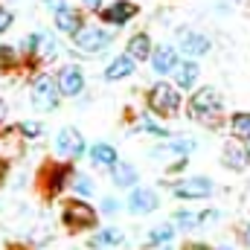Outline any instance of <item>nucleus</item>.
Wrapping results in <instances>:
<instances>
[{"mask_svg": "<svg viewBox=\"0 0 250 250\" xmlns=\"http://www.w3.org/2000/svg\"><path fill=\"white\" fill-rule=\"evenodd\" d=\"M29 102H32V108L35 111H41V114H50V111H56L59 105H62V90H59V82H56V73H38L35 79H32V87H29Z\"/></svg>", "mask_w": 250, "mask_h": 250, "instance_id": "obj_4", "label": "nucleus"}, {"mask_svg": "<svg viewBox=\"0 0 250 250\" xmlns=\"http://www.w3.org/2000/svg\"><path fill=\"white\" fill-rule=\"evenodd\" d=\"M137 131H146V134H154V137H169V128L160 125L157 120H151V117H140Z\"/></svg>", "mask_w": 250, "mask_h": 250, "instance_id": "obj_29", "label": "nucleus"}, {"mask_svg": "<svg viewBox=\"0 0 250 250\" xmlns=\"http://www.w3.org/2000/svg\"><path fill=\"white\" fill-rule=\"evenodd\" d=\"M175 227H181V230H195L198 224H201V212H195V209H175Z\"/></svg>", "mask_w": 250, "mask_h": 250, "instance_id": "obj_27", "label": "nucleus"}, {"mask_svg": "<svg viewBox=\"0 0 250 250\" xmlns=\"http://www.w3.org/2000/svg\"><path fill=\"white\" fill-rule=\"evenodd\" d=\"M41 6H44L50 15H53V12H59L62 6H67V0H41Z\"/></svg>", "mask_w": 250, "mask_h": 250, "instance_id": "obj_35", "label": "nucleus"}, {"mask_svg": "<svg viewBox=\"0 0 250 250\" xmlns=\"http://www.w3.org/2000/svg\"><path fill=\"white\" fill-rule=\"evenodd\" d=\"M172 239H175V227H172V224H160V227L148 230L146 245H148V248H157V245H169Z\"/></svg>", "mask_w": 250, "mask_h": 250, "instance_id": "obj_26", "label": "nucleus"}, {"mask_svg": "<svg viewBox=\"0 0 250 250\" xmlns=\"http://www.w3.org/2000/svg\"><path fill=\"white\" fill-rule=\"evenodd\" d=\"M146 105H148V111H151L154 117H175V114L181 111V105H184L181 87H178L175 82L157 79V82L148 87V93H146Z\"/></svg>", "mask_w": 250, "mask_h": 250, "instance_id": "obj_2", "label": "nucleus"}, {"mask_svg": "<svg viewBox=\"0 0 250 250\" xmlns=\"http://www.w3.org/2000/svg\"><path fill=\"white\" fill-rule=\"evenodd\" d=\"M221 250H230V248H221Z\"/></svg>", "mask_w": 250, "mask_h": 250, "instance_id": "obj_40", "label": "nucleus"}, {"mask_svg": "<svg viewBox=\"0 0 250 250\" xmlns=\"http://www.w3.org/2000/svg\"><path fill=\"white\" fill-rule=\"evenodd\" d=\"M114 35H117V29H111L105 23H84L70 41L79 56H102L114 44Z\"/></svg>", "mask_w": 250, "mask_h": 250, "instance_id": "obj_1", "label": "nucleus"}, {"mask_svg": "<svg viewBox=\"0 0 250 250\" xmlns=\"http://www.w3.org/2000/svg\"><path fill=\"white\" fill-rule=\"evenodd\" d=\"M12 26H15V12H12L9 6L0 3V35H6Z\"/></svg>", "mask_w": 250, "mask_h": 250, "instance_id": "obj_33", "label": "nucleus"}, {"mask_svg": "<svg viewBox=\"0 0 250 250\" xmlns=\"http://www.w3.org/2000/svg\"><path fill=\"white\" fill-rule=\"evenodd\" d=\"M3 120H6V102L0 99V125H3Z\"/></svg>", "mask_w": 250, "mask_h": 250, "instance_id": "obj_37", "label": "nucleus"}, {"mask_svg": "<svg viewBox=\"0 0 250 250\" xmlns=\"http://www.w3.org/2000/svg\"><path fill=\"white\" fill-rule=\"evenodd\" d=\"M195 140L192 137H175L172 143H166V146H154L148 154L151 157H163V154H178V157H187V154H192L195 151Z\"/></svg>", "mask_w": 250, "mask_h": 250, "instance_id": "obj_20", "label": "nucleus"}, {"mask_svg": "<svg viewBox=\"0 0 250 250\" xmlns=\"http://www.w3.org/2000/svg\"><path fill=\"white\" fill-rule=\"evenodd\" d=\"M70 189L76 192V198H93V192H96V184H93L87 175H82V172H73Z\"/></svg>", "mask_w": 250, "mask_h": 250, "instance_id": "obj_25", "label": "nucleus"}, {"mask_svg": "<svg viewBox=\"0 0 250 250\" xmlns=\"http://www.w3.org/2000/svg\"><path fill=\"white\" fill-rule=\"evenodd\" d=\"M125 207H128L131 215H148L160 207V195L148 187H134L125 198Z\"/></svg>", "mask_w": 250, "mask_h": 250, "instance_id": "obj_13", "label": "nucleus"}, {"mask_svg": "<svg viewBox=\"0 0 250 250\" xmlns=\"http://www.w3.org/2000/svg\"><path fill=\"white\" fill-rule=\"evenodd\" d=\"M187 250H209V248H204V245H189Z\"/></svg>", "mask_w": 250, "mask_h": 250, "instance_id": "obj_39", "label": "nucleus"}, {"mask_svg": "<svg viewBox=\"0 0 250 250\" xmlns=\"http://www.w3.org/2000/svg\"><path fill=\"white\" fill-rule=\"evenodd\" d=\"M151 50H154V41H151L148 32H134V35L128 38V44H125V53H128L137 64L148 62V59H151Z\"/></svg>", "mask_w": 250, "mask_h": 250, "instance_id": "obj_18", "label": "nucleus"}, {"mask_svg": "<svg viewBox=\"0 0 250 250\" xmlns=\"http://www.w3.org/2000/svg\"><path fill=\"white\" fill-rule=\"evenodd\" d=\"M18 134L26 137V140H38L44 134V125L38 123V120H23V123H18Z\"/></svg>", "mask_w": 250, "mask_h": 250, "instance_id": "obj_30", "label": "nucleus"}, {"mask_svg": "<svg viewBox=\"0 0 250 250\" xmlns=\"http://www.w3.org/2000/svg\"><path fill=\"white\" fill-rule=\"evenodd\" d=\"M62 44H59V32L56 29H38V41H35V56L29 62L35 64H50L59 59Z\"/></svg>", "mask_w": 250, "mask_h": 250, "instance_id": "obj_14", "label": "nucleus"}, {"mask_svg": "<svg viewBox=\"0 0 250 250\" xmlns=\"http://www.w3.org/2000/svg\"><path fill=\"white\" fill-rule=\"evenodd\" d=\"M53 148H56V154L62 157L64 163H73V160H79V157L87 151L84 137H82L79 128H73V125L59 128V134H56V140H53Z\"/></svg>", "mask_w": 250, "mask_h": 250, "instance_id": "obj_6", "label": "nucleus"}, {"mask_svg": "<svg viewBox=\"0 0 250 250\" xmlns=\"http://www.w3.org/2000/svg\"><path fill=\"white\" fill-rule=\"evenodd\" d=\"M79 6H82L84 12H90V15H99L102 6H105V0H79Z\"/></svg>", "mask_w": 250, "mask_h": 250, "instance_id": "obj_34", "label": "nucleus"}, {"mask_svg": "<svg viewBox=\"0 0 250 250\" xmlns=\"http://www.w3.org/2000/svg\"><path fill=\"white\" fill-rule=\"evenodd\" d=\"M178 50H181V56L184 59H204L209 50H212V41L204 35V32H198V29H178Z\"/></svg>", "mask_w": 250, "mask_h": 250, "instance_id": "obj_9", "label": "nucleus"}, {"mask_svg": "<svg viewBox=\"0 0 250 250\" xmlns=\"http://www.w3.org/2000/svg\"><path fill=\"white\" fill-rule=\"evenodd\" d=\"M120 209H123V201H120V198H114V195L102 198V207H99V212H102V215H117Z\"/></svg>", "mask_w": 250, "mask_h": 250, "instance_id": "obj_32", "label": "nucleus"}, {"mask_svg": "<svg viewBox=\"0 0 250 250\" xmlns=\"http://www.w3.org/2000/svg\"><path fill=\"white\" fill-rule=\"evenodd\" d=\"M96 209L84 201V198H73V201H67L64 204V224L70 227V230H87V227H93L96 224Z\"/></svg>", "mask_w": 250, "mask_h": 250, "instance_id": "obj_7", "label": "nucleus"}, {"mask_svg": "<svg viewBox=\"0 0 250 250\" xmlns=\"http://www.w3.org/2000/svg\"><path fill=\"white\" fill-rule=\"evenodd\" d=\"M35 41H38V29H35V32H26V35L18 41V53H21V59H32V56H35Z\"/></svg>", "mask_w": 250, "mask_h": 250, "instance_id": "obj_31", "label": "nucleus"}, {"mask_svg": "<svg viewBox=\"0 0 250 250\" xmlns=\"http://www.w3.org/2000/svg\"><path fill=\"white\" fill-rule=\"evenodd\" d=\"M56 82H59V90H62L64 99H76L87 87V76H84V70L79 64H64L56 73Z\"/></svg>", "mask_w": 250, "mask_h": 250, "instance_id": "obj_10", "label": "nucleus"}, {"mask_svg": "<svg viewBox=\"0 0 250 250\" xmlns=\"http://www.w3.org/2000/svg\"><path fill=\"white\" fill-rule=\"evenodd\" d=\"M221 163L227 169H233V172H245L250 166V146H245L239 137L227 140L224 148H221Z\"/></svg>", "mask_w": 250, "mask_h": 250, "instance_id": "obj_15", "label": "nucleus"}, {"mask_svg": "<svg viewBox=\"0 0 250 250\" xmlns=\"http://www.w3.org/2000/svg\"><path fill=\"white\" fill-rule=\"evenodd\" d=\"M125 236L123 230H117V227H105V230H99L93 239H90V248H117V245H123Z\"/></svg>", "mask_w": 250, "mask_h": 250, "instance_id": "obj_23", "label": "nucleus"}, {"mask_svg": "<svg viewBox=\"0 0 250 250\" xmlns=\"http://www.w3.org/2000/svg\"><path fill=\"white\" fill-rule=\"evenodd\" d=\"M87 12L82 9V6H62L59 12H53V29L59 32V35H64V38H73L84 23H87V18H84Z\"/></svg>", "mask_w": 250, "mask_h": 250, "instance_id": "obj_8", "label": "nucleus"}, {"mask_svg": "<svg viewBox=\"0 0 250 250\" xmlns=\"http://www.w3.org/2000/svg\"><path fill=\"white\" fill-rule=\"evenodd\" d=\"M6 169H9V166H6V160H0V181L6 178Z\"/></svg>", "mask_w": 250, "mask_h": 250, "instance_id": "obj_38", "label": "nucleus"}, {"mask_svg": "<svg viewBox=\"0 0 250 250\" xmlns=\"http://www.w3.org/2000/svg\"><path fill=\"white\" fill-rule=\"evenodd\" d=\"M90 163L96 166V169H114L117 163H120V151H117V146L114 143H93L90 146Z\"/></svg>", "mask_w": 250, "mask_h": 250, "instance_id": "obj_17", "label": "nucleus"}, {"mask_svg": "<svg viewBox=\"0 0 250 250\" xmlns=\"http://www.w3.org/2000/svg\"><path fill=\"white\" fill-rule=\"evenodd\" d=\"M181 50L175 47V44H160V47H154L151 50V59H148V64H151V73L154 76H172L175 73V67L181 64Z\"/></svg>", "mask_w": 250, "mask_h": 250, "instance_id": "obj_12", "label": "nucleus"}, {"mask_svg": "<svg viewBox=\"0 0 250 250\" xmlns=\"http://www.w3.org/2000/svg\"><path fill=\"white\" fill-rule=\"evenodd\" d=\"M215 192V184L204 175H195V178H184L172 187V195L181 198V201H201V198H209Z\"/></svg>", "mask_w": 250, "mask_h": 250, "instance_id": "obj_11", "label": "nucleus"}, {"mask_svg": "<svg viewBox=\"0 0 250 250\" xmlns=\"http://www.w3.org/2000/svg\"><path fill=\"white\" fill-rule=\"evenodd\" d=\"M172 79H175V84L181 87V90H192L195 84H198V79H201V67L195 59H181V64L175 67V73H172Z\"/></svg>", "mask_w": 250, "mask_h": 250, "instance_id": "obj_19", "label": "nucleus"}, {"mask_svg": "<svg viewBox=\"0 0 250 250\" xmlns=\"http://www.w3.org/2000/svg\"><path fill=\"white\" fill-rule=\"evenodd\" d=\"M134 73H137V62H134L128 53H120V56H114L111 62L105 64L102 79H105V82H123V79L134 76Z\"/></svg>", "mask_w": 250, "mask_h": 250, "instance_id": "obj_16", "label": "nucleus"}, {"mask_svg": "<svg viewBox=\"0 0 250 250\" xmlns=\"http://www.w3.org/2000/svg\"><path fill=\"white\" fill-rule=\"evenodd\" d=\"M224 111V99L215 87H198L192 96H189V117L195 123L204 125H215V120L221 117Z\"/></svg>", "mask_w": 250, "mask_h": 250, "instance_id": "obj_3", "label": "nucleus"}, {"mask_svg": "<svg viewBox=\"0 0 250 250\" xmlns=\"http://www.w3.org/2000/svg\"><path fill=\"white\" fill-rule=\"evenodd\" d=\"M70 181H73V166H53L50 175H47V192L50 195H59L64 189H70Z\"/></svg>", "mask_w": 250, "mask_h": 250, "instance_id": "obj_21", "label": "nucleus"}, {"mask_svg": "<svg viewBox=\"0 0 250 250\" xmlns=\"http://www.w3.org/2000/svg\"><path fill=\"white\" fill-rule=\"evenodd\" d=\"M230 134L239 140H250V111H239L230 117Z\"/></svg>", "mask_w": 250, "mask_h": 250, "instance_id": "obj_24", "label": "nucleus"}, {"mask_svg": "<svg viewBox=\"0 0 250 250\" xmlns=\"http://www.w3.org/2000/svg\"><path fill=\"white\" fill-rule=\"evenodd\" d=\"M21 62H23V59H21L18 47H12V44H0V70H15Z\"/></svg>", "mask_w": 250, "mask_h": 250, "instance_id": "obj_28", "label": "nucleus"}, {"mask_svg": "<svg viewBox=\"0 0 250 250\" xmlns=\"http://www.w3.org/2000/svg\"><path fill=\"white\" fill-rule=\"evenodd\" d=\"M137 15H140V3H134V0H114V3H105L96 18H99V23H105L111 29H123Z\"/></svg>", "mask_w": 250, "mask_h": 250, "instance_id": "obj_5", "label": "nucleus"}, {"mask_svg": "<svg viewBox=\"0 0 250 250\" xmlns=\"http://www.w3.org/2000/svg\"><path fill=\"white\" fill-rule=\"evenodd\" d=\"M111 178H114V187L120 189H134L137 187V166L134 163H125V160H120L114 169H111Z\"/></svg>", "mask_w": 250, "mask_h": 250, "instance_id": "obj_22", "label": "nucleus"}, {"mask_svg": "<svg viewBox=\"0 0 250 250\" xmlns=\"http://www.w3.org/2000/svg\"><path fill=\"white\" fill-rule=\"evenodd\" d=\"M242 236H245V245L250 248V224H245V230H242Z\"/></svg>", "mask_w": 250, "mask_h": 250, "instance_id": "obj_36", "label": "nucleus"}]
</instances>
